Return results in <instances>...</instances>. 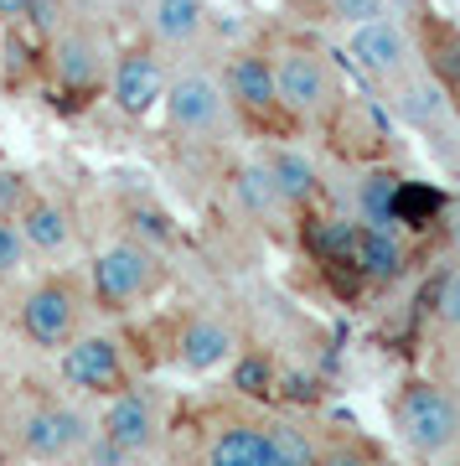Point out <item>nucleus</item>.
<instances>
[{
	"mask_svg": "<svg viewBox=\"0 0 460 466\" xmlns=\"http://www.w3.org/2000/svg\"><path fill=\"white\" fill-rule=\"evenodd\" d=\"M367 466H398V461H367Z\"/></svg>",
	"mask_w": 460,
	"mask_h": 466,
	"instance_id": "33",
	"label": "nucleus"
},
{
	"mask_svg": "<svg viewBox=\"0 0 460 466\" xmlns=\"http://www.w3.org/2000/svg\"><path fill=\"white\" fill-rule=\"evenodd\" d=\"M388 94H394V115L404 119V125H414V130L440 135L445 125H450V94H445L429 73H404L398 84H388Z\"/></svg>",
	"mask_w": 460,
	"mask_h": 466,
	"instance_id": "17",
	"label": "nucleus"
},
{
	"mask_svg": "<svg viewBox=\"0 0 460 466\" xmlns=\"http://www.w3.org/2000/svg\"><path fill=\"white\" fill-rule=\"evenodd\" d=\"M109 63H115V36L109 21L67 16L52 36H42V67H47L52 94L67 109H88L109 88Z\"/></svg>",
	"mask_w": 460,
	"mask_h": 466,
	"instance_id": "1",
	"label": "nucleus"
},
{
	"mask_svg": "<svg viewBox=\"0 0 460 466\" xmlns=\"http://www.w3.org/2000/svg\"><path fill=\"white\" fill-rule=\"evenodd\" d=\"M67 16H83V21H109V0H57Z\"/></svg>",
	"mask_w": 460,
	"mask_h": 466,
	"instance_id": "29",
	"label": "nucleus"
},
{
	"mask_svg": "<svg viewBox=\"0 0 460 466\" xmlns=\"http://www.w3.org/2000/svg\"><path fill=\"white\" fill-rule=\"evenodd\" d=\"M94 441V420L67 400H36L26 415L16 420V446L26 461L36 466H63L73 456H83Z\"/></svg>",
	"mask_w": 460,
	"mask_h": 466,
	"instance_id": "8",
	"label": "nucleus"
},
{
	"mask_svg": "<svg viewBox=\"0 0 460 466\" xmlns=\"http://www.w3.org/2000/svg\"><path fill=\"white\" fill-rule=\"evenodd\" d=\"M264 431H269L275 466H315V456H321V441H315L305 425H295V420H269Z\"/></svg>",
	"mask_w": 460,
	"mask_h": 466,
	"instance_id": "23",
	"label": "nucleus"
},
{
	"mask_svg": "<svg viewBox=\"0 0 460 466\" xmlns=\"http://www.w3.org/2000/svg\"><path fill=\"white\" fill-rule=\"evenodd\" d=\"M57 373L88 400H109L135 383V352L115 332H78L67 348H57Z\"/></svg>",
	"mask_w": 460,
	"mask_h": 466,
	"instance_id": "6",
	"label": "nucleus"
},
{
	"mask_svg": "<svg viewBox=\"0 0 460 466\" xmlns=\"http://www.w3.org/2000/svg\"><path fill=\"white\" fill-rule=\"evenodd\" d=\"M450 394H455V400H460V352H455V358H450Z\"/></svg>",
	"mask_w": 460,
	"mask_h": 466,
	"instance_id": "32",
	"label": "nucleus"
},
{
	"mask_svg": "<svg viewBox=\"0 0 460 466\" xmlns=\"http://www.w3.org/2000/svg\"><path fill=\"white\" fill-rule=\"evenodd\" d=\"M233 352H238V337L223 317L213 311H192V317H181V327L171 332V358L176 368L186 373H217L223 363H233Z\"/></svg>",
	"mask_w": 460,
	"mask_h": 466,
	"instance_id": "15",
	"label": "nucleus"
},
{
	"mask_svg": "<svg viewBox=\"0 0 460 466\" xmlns=\"http://www.w3.org/2000/svg\"><path fill=\"white\" fill-rule=\"evenodd\" d=\"M352 265L367 285H394L409 265V249L398 228H373V223H357V249H352Z\"/></svg>",
	"mask_w": 460,
	"mask_h": 466,
	"instance_id": "18",
	"label": "nucleus"
},
{
	"mask_svg": "<svg viewBox=\"0 0 460 466\" xmlns=\"http://www.w3.org/2000/svg\"><path fill=\"white\" fill-rule=\"evenodd\" d=\"M367 461H373V456H367L362 441H326L321 456H315V466H367Z\"/></svg>",
	"mask_w": 460,
	"mask_h": 466,
	"instance_id": "28",
	"label": "nucleus"
},
{
	"mask_svg": "<svg viewBox=\"0 0 460 466\" xmlns=\"http://www.w3.org/2000/svg\"><path fill=\"white\" fill-rule=\"evenodd\" d=\"M264 171H269V182H275V192L285 198L290 213H300V208H311V202L321 198V171H315V161L305 156V150L275 146L269 156H264Z\"/></svg>",
	"mask_w": 460,
	"mask_h": 466,
	"instance_id": "19",
	"label": "nucleus"
},
{
	"mask_svg": "<svg viewBox=\"0 0 460 466\" xmlns=\"http://www.w3.org/2000/svg\"><path fill=\"white\" fill-rule=\"evenodd\" d=\"M135 26H140V36L150 47H161L165 57H181V52H192L207 36L213 11H207V0H145Z\"/></svg>",
	"mask_w": 460,
	"mask_h": 466,
	"instance_id": "14",
	"label": "nucleus"
},
{
	"mask_svg": "<svg viewBox=\"0 0 460 466\" xmlns=\"http://www.w3.org/2000/svg\"><path fill=\"white\" fill-rule=\"evenodd\" d=\"M346 52L352 63L373 78V84H398L404 73H414V36L398 16H378V21H362L346 32Z\"/></svg>",
	"mask_w": 460,
	"mask_h": 466,
	"instance_id": "12",
	"label": "nucleus"
},
{
	"mask_svg": "<svg viewBox=\"0 0 460 466\" xmlns=\"http://www.w3.org/2000/svg\"><path fill=\"white\" fill-rule=\"evenodd\" d=\"M94 311L88 300V285L73 275V269H52L42 280H32L16 296V332L42 352L67 348L73 337L83 332V317Z\"/></svg>",
	"mask_w": 460,
	"mask_h": 466,
	"instance_id": "4",
	"label": "nucleus"
},
{
	"mask_svg": "<svg viewBox=\"0 0 460 466\" xmlns=\"http://www.w3.org/2000/svg\"><path fill=\"white\" fill-rule=\"evenodd\" d=\"M161 115H165V130L176 135L181 146H217L238 125L228 94H223V78L207 73V67H171Z\"/></svg>",
	"mask_w": 460,
	"mask_h": 466,
	"instance_id": "5",
	"label": "nucleus"
},
{
	"mask_svg": "<svg viewBox=\"0 0 460 466\" xmlns=\"http://www.w3.org/2000/svg\"><path fill=\"white\" fill-rule=\"evenodd\" d=\"M269 67H275V88H280V109L290 125H326L342 104V84H336V67L315 42H280L269 47Z\"/></svg>",
	"mask_w": 460,
	"mask_h": 466,
	"instance_id": "3",
	"label": "nucleus"
},
{
	"mask_svg": "<svg viewBox=\"0 0 460 466\" xmlns=\"http://www.w3.org/2000/svg\"><path fill=\"white\" fill-rule=\"evenodd\" d=\"M398 182H404V177L388 171V167L362 171V182H357V213H362V223H373V228H398V223H394Z\"/></svg>",
	"mask_w": 460,
	"mask_h": 466,
	"instance_id": "21",
	"label": "nucleus"
},
{
	"mask_svg": "<svg viewBox=\"0 0 460 466\" xmlns=\"http://www.w3.org/2000/svg\"><path fill=\"white\" fill-rule=\"evenodd\" d=\"M94 431H99V441H109L125 461L150 456L165 435V404L150 383H130V389L109 394V404H104V415H99Z\"/></svg>",
	"mask_w": 460,
	"mask_h": 466,
	"instance_id": "11",
	"label": "nucleus"
},
{
	"mask_svg": "<svg viewBox=\"0 0 460 466\" xmlns=\"http://www.w3.org/2000/svg\"><path fill=\"white\" fill-rule=\"evenodd\" d=\"M394 425L404 435V446L419 456H445L460 446V400L445 383H404V394L394 400Z\"/></svg>",
	"mask_w": 460,
	"mask_h": 466,
	"instance_id": "7",
	"label": "nucleus"
},
{
	"mask_svg": "<svg viewBox=\"0 0 460 466\" xmlns=\"http://www.w3.org/2000/svg\"><path fill=\"white\" fill-rule=\"evenodd\" d=\"M223 94H228L233 115L254 125V130H295L280 109V88H275V67H269V47H238L228 52V63H223Z\"/></svg>",
	"mask_w": 460,
	"mask_h": 466,
	"instance_id": "9",
	"label": "nucleus"
},
{
	"mask_svg": "<svg viewBox=\"0 0 460 466\" xmlns=\"http://www.w3.org/2000/svg\"><path fill=\"white\" fill-rule=\"evenodd\" d=\"M202 466H275L269 431H264L259 420H223V425L207 435Z\"/></svg>",
	"mask_w": 460,
	"mask_h": 466,
	"instance_id": "16",
	"label": "nucleus"
},
{
	"mask_svg": "<svg viewBox=\"0 0 460 466\" xmlns=\"http://www.w3.org/2000/svg\"><path fill=\"white\" fill-rule=\"evenodd\" d=\"M435 321H440L445 332L460 337V269H455V275H445L440 296H435Z\"/></svg>",
	"mask_w": 460,
	"mask_h": 466,
	"instance_id": "27",
	"label": "nucleus"
},
{
	"mask_svg": "<svg viewBox=\"0 0 460 466\" xmlns=\"http://www.w3.org/2000/svg\"><path fill=\"white\" fill-rule=\"evenodd\" d=\"M165 84H171V57H165L161 47H150L145 36H135V42L115 47L104 99L115 104L125 119H145L150 109H161Z\"/></svg>",
	"mask_w": 460,
	"mask_h": 466,
	"instance_id": "10",
	"label": "nucleus"
},
{
	"mask_svg": "<svg viewBox=\"0 0 460 466\" xmlns=\"http://www.w3.org/2000/svg\"><path fill=\"white\" fill-rule=\"evenodd\" d=\"M145 11V0H109V21H135Z\"/></svg>",
	"mask_w": 460,
	"mask_h": 466,
	"instance_id": "31",
	"label": "nucleus"
},
{
	"mask_svg": "<svg viewBox=\"0 0 460 466\" xmlns=\"http://www.w3.org/2000/svg\"><path fill=\"white\" fill-rule=\"evenodd\" d=\"M233 389H244V394H269L275 389V363L264 358V352H248L238 373H233Z\"/></svg>",
	"mask_w": 460,
	"mask_h": 466,
	"instance_id": "26",
	"label": "nucleus"
},
{
	"mask_svg": "<svg viewBox=\"0 0 460 466\" xmlns=\"http://www.w3.org/2000/svg\"><path fill=\"white\" fill-rule=\"evenodd\" d=\"M125 233L140 238V244H150L155 254H165L176 244V223H171V213L155 208V202H130V208H125Z\"/></svg>",
	"mask_w": 460,
	"mask_h": 466,
	"instance_id": "24",
	"label": "nucleus"
},
{
	"mask_svg": "<svg viewBox=\"0 0 460 466\" xmlns=\"http://www.w3.org/2000/svg\"><path fill=\"white\" fill-rule=\"evenodd\" d=\"M32 11V0H0V26H21Z\"/></svg>",
	"mask_w": 460,
	"mask_h": 466,
	"instance_id": "30",
	"label": "nucleus"
},
{
	"mask_svg": "<svg viewBox=\"0 0 460 466\" xmlns=\"http://www.w3.org/2000/svg\"><path fill=\"white\" fill-rule=\"evenodd\" d=\"M16 228L26 238L32 259H67V254L78 249V213H73V202L47 192V187H32L21 198Z\"/></svg>",
	"mask_w": 460,
	"mask_h": 466,
	"instance_id": "13",
	"label": "nucleus"
},
{
	"mask_svg": "<svg viewBox=\"0 0 460 466\" xmlns=\"http://www.w3.org/2000/svg\"><path fill=\"white\" fill-rule=\"evenodd\" d=\"M26 259H32V249H26V238H21L16 218H0V285H11L26 269Z\"/></svg>",
	"mask_w": 460,
	"mask_h": 466,
	"instance_id": "25",
	"label": "nucleus"
},
{
	"mask_svg": "<svg viewBox=\"0 0 460 466\" xmlns=\"http://www.w3.org/2000/svg\"><path fill=\"white\" fill-rule=\"evenodd\" d=\"M171 280V265H165V254H155L150 244L130 238V233H119L109 238L99 254H94V265H88V300H94V311H109V317H125L135 306H145L155 300Z\"/></svg>",
	"mask_w": 460,
	"mask_h": 466,
	"instance_id": "2",
	"label": "nucleus"
},
{
	"mask_svg": "<svg viewBox=\"0 0 460 466\" xmlns=\"http://www.w3.org/2000/svg\"><path fill=\"white\" fill-rule=\"evenodd\" d=\"M290 11L311 21H331V26H362V21H378V16H394L388 11V0H285Z\"/></svg>",
	"mask_w": 460,
	"mask_h": 466,
	"instance_id": "22",
	"label": "nucleus"
},
{
	"mask_svg": "<svg viewBox=\"0 0 460 466\" xmlns=\"http://www.w3.org/2000/svg\"><path fill=\"white\" fill-rule=\"evenodd\" d=\"M233 198H238V208H244L254 223H275V218L290 213V208H285V198L275 192V182H269L264 161H248V167H238V177H233Z\"/></svg>",
	"mask_w": 460,
	"mask_h": 466,
	"instance_id": "20",
	"label": "nucleus"
}]
</instances>
